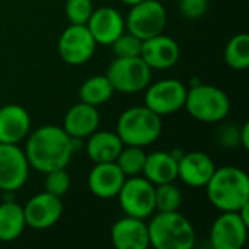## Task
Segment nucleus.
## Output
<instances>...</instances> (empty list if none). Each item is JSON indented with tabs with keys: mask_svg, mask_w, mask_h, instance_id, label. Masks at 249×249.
<instances>
[{
	"mask_svg": "<svg viewBox=\"0 0 249 249\" xmlns=\"http://www.w3.org/2000/svg\"><path fill=\"white\" fill-rule=\"evenodd\" d=\"M101 114L96 107L85 102H77L69 108L64 115L63 130L76 140H86L92 133L99 128Z\"/></svg>",
	"mask_w": 249,
	"mask_h": 249,
	"instance_id": "obj_19",
	"label": "nucleus"
},
{
	"mask_svg": "<svg viewBox=\"0 0 249 249\" xmlns=\"http://www.w3.org/2000/svg\"><path fill=\"white\" fill-rule=\"evenodd\" d=\"M188 88L178 79H160L144 89V105L155 114L172 115L184 108Z\"/></svg>",
	"mask_w": 249,
	"mask_h": 249,
	"instance_id": "obj_9",
	"label": "nucleus"
},
{
	"mask_svg": "<svg viewBox=\"0 0 249 249\" xmlns=\"http://www.w3.org/2000/svg\"><path fill=\"white\" fill-rule=\"evenodd\" d=\"M117 198L125 216L146 220L156 212L155 185L143 175L127 177Z\"/></svg>",
	"mask_w": 249,
	"mask_h": 249,
	"instance_id": "obj_7",
	"label": "nucleus"
},
{
	"mask_svg": "<svg viewBox=\"0 0 249 249\" xmlns=\"http://www.w3.org/2000/svg\"><path fill=\"white\" fill-rule=\"evenodd\" d=\"M142 45H143V39L127 31L111 44L115 57H139L142 51Z\"/></svg>",
	"mask_w": 249,
	"mask_h": 249,
	"instance_id": "obj_30",
	"label": "nucleus"
},
{
	"mask_svg": "<svg viewBox=\"0 0 249 249\" xmlns=\"http://www.w3.org/2000/svg\"><path fill=\"white\" fill-rule=\"evenodd\" d=\"M162 117L146 105H136L124 109L115 125V133L124 146L147 147L156 143L162 134Z\"/></svg>",
	"mask_w": 249,
	"mask_h": 249,
	"instance_id": "obj_4",
	"label": "nucleus"
},
{
	"mask_svg": "<svg viewBox=\"0 0 249 249\" xmlns=\"http://www.w3.org/2000/svg\"><path fill=\"white\" fill-rule=\"evenodd\" d=\"M209 203L222 212H238L249 203V178L238 166L216 168L206 184Z\"/></svg>",
	"mask_w": 249,
	"mask_h": 249,
	"instance_id": "obj_2",
	"label": "nucleus"
},
{
	"mask_svg": "<svg viewBox=\"0 0 249 249\" xmlns=\"http://www.w3.org/2000/svg\"><path fill=\"white\" fill-rule=\"evenodd\" d=\"M23 209V216L26 228L34 231H47L51 229L63 216V201L61 197L53 196L47 191L38 193L31 197Z\"/></svg>",
	"mask_w": 249,
	"mask_h": 249,
	"instance_id": "obj_12",
	"label": "nucleus"
},
{
	"mask_svg": "<svg viewBox=\"0 0 249 249\" xmlns=\"http://www.w3.org/2000/svg\"><path fill=\"white\" fill-rule=\"evenodd\" d=\"M166 23L168 13L159 0H143L133 4L125 16V31L143 41L162 34Z\"/></svg>",
	"mask_w": 249,
	"mask_h": 249,
	"instance_id": "obj_8",
	"label": "nucleus"
},
{
	"mask_svg": "<svg viewBox=\"0 0 249 249\" xmlns=\"http://www.w3.org/2000/svg\"><path fill=\"white\" fill-rule=\"evenodd\" d=\"M182 203V194L175 182L155 185L156 212H177Z\"/></svg>",
	"mask_w": 249,
	"mask_h": 249,
	"instance_id": "obj_27",
	"label": "nucleus"
},
{
	"mask_svg": "<svg viewBox=\"0 0 249 249\" xmlns=\"http://www.w3.org/2000/svg\"><path fill=\"white\" fill-rule=\"evenodd\" d=\"M125 178L115 162L95 163L88 175V188L92 196L101 200L115 198Z\"/></svg>",
	"mask_w": 249,
	"mask_h": 249,
	"instance_id": "obj_17",
	"label": "nucleus"
},
{
	"mask_svg": "<svg viewBox=\"0 0 249 249\" xmlns=\"http://www.w3.org/2000/svg\"><path fill=\"white\" fill-rule=\"evenodd\" d=\"M149 219L150 247L156 249H193L196 247V229L179 210L155 212Z\"/></svg>",
	"mask_w": 249,
	"mask_h": 249,
	"instance_id": "obj_3",
	"label": "nucleus"
},
{
	"mask_svg": "<svg viewBox=\"0 0 249 249\" xmlns=\"http://www.w3.org/2000/svg\"><path fill=\"white\" fill-rule=\"evenodd\" d=\"M86 26L98 45H111L125 32V18L115 7L102 6L93 9Z\"/></svg>",
	"mask_w": 249,
	"mask_h": 249,
	"instance_id": "obj_15",
	"label": "nucleus"
},
{
	"mask_svg": "<svg viewBox=\"0 0 249 249\" xmlns=\"http://www.w3.org/2000/svg\"><path fill=\"white\" fill-rule=\"evenodd\" d=\"M120 1L124 3V4H127V6H133V4H137V3H140L143 0H120Z\"/></svg>",
	"mask_w": 249,
	"mask_h": 249,
	"instance_id": "obj_34",
	"label": "nucleus"
},
{
	"mask_svg": "<svg viewBox=\"0 0 249 249\" xmlns=\"http://www.w3.org/2000/svg\"><path fill=\"white\" fill-rule=\"evenodd\" d=\"M96 47L98 44L86 25L70 23L61 32L57 42L58 55L69 66H83L88 63L93 57Z\"/></svg>",
	"mask_w": 249,
	"mask_h": 249,
	"instance_id": "obj_10",
	"label": "nucleus"
},
{
	"mask_svg": "<svg viewBox=\"0 0 249 249\" xmlns=\"http://www.w3.org/2000/svg\"><path fill=\"white\" fill-rule=\"evenodd\" d=\"M31 131V115L18 104L0 107V143L19 144Z\"/></svg>",
	"mask_w": 249,
	"mask_h": 249,
	"instance_id": "obj_20",
	"label": "nucleus"
},
{
	"mask_svg": "<svg viewBox=\"0 0 249 249\" xmlns=\"http://www.w3.org/2000/svg\"><path fill=\"white\" fill-rule=\"evenodd\" d=\"M23 152L31 169L47 174L67 168L74 153L73 139L60 125H41L29 131Z\"/></svg>",
	"mask_w": 249,
	"mask_h": 249,
	"instance_id": "obj_1",
	"label": "nucleus"
},
{
	"mask_svg": "<svg viewBox=\"0 0 249 249\" xmlns=\"http://www.w3.org/2000/svg\"><path fill=\"white\" fill-rule=\"evenodd\" d=\"M105 76L115 92L133 95L143 92L152 80V69L139 57H115Z\"/></svg>",
	"mask_w": 249,
	"mask_h": 249,
	"instance_id": "obj_6",
	"label": "nucleus"
},
{
	"mask_svg": "<svg viewBox=\"0 0 249 249\" xmlns=\"http://www.w3.org/2000/svg\"><path fill=\"white\" fill-rule=\"evenodd\" d=\"M225 63L238 71L247 70L249 67V35L247 32H241L233 35L223 51Z\"/></svg>",
	"mask_w": 249,
	"mask_h": 249,
	"instance_id": "obj_25",
	"label": "nucleus"
},
{
	"mask_svg": "<svg viewBox=\"0 0 249 249\" xmlns=\"http://www.w3.org/2000/svg\"><path fill=\"white\" fill-rule=\"evenodd\" d=\"M111 242L117 249H147L149 231L143 219L124 216L111 226Z\"/></svg>",
	"mask_w": 249,
	"mask_h": 249,
	"instance_id": "obj_18",
	"label": "nucleus"
},
{
	"mask_svg": "<svg viewBox=\"0 0 249 249\" xmlns=\"http://www.w3.org/2000/svg\"><path fill=\"white\" fill-rule=\"evenodd\" d=\"M147 153L144 152V147L139 146H124L120 152V155L115 159V163L123 171L125 177H136L142 175L144 162H146Z\"/></svg>",
	"mask_w": 249,
	"mask_h": 249,
	"instance_id": "obj_26",
	"label": "nucleus"
},
{
	"mask_svg": "<svg viewBox=\"0 0 249 249\" xmlns=\"http://www.w3.org/2000/svg\"><path fill=\"white\" fill-rule=\"evenodd\" d=\"M142 175L153 185L175 182L178 179V160L166 150L147 153Z\"/></svg>",
	"mask_w": 249,
	"mask_h": 249,
	"instance_id": "obj_21",
	"label": "nucleus"
},
{
	"mask_svg": "<svg viewBox=\"0 0 249 249\" xmlns=\"http://www.w3.org/2000/svg\"><path fill=\"white\" fill-rule=\"evenodd\" d=\"M25 229L26 222L22 206L12 200L0 203V242H15Z\"/></svg>",
	"mask_w": 249,
	"mask_h": 249,
	"instance_id": "obj_23",
	"label": "nucleus"
},
{
	"mask_svg": "<svg viewBox=\"0 0 249 249\" xmlns=\"http://www.w3.org/2000/svg\"><path fill=\"white\" fill-rule=\"evenodd\" d=\"M239 146L245 150H249V123H245L239 128Z\"/></svg>",
	"mask_w": 249,
	"mask_h": 249,
	"instance_id": "obj_33",
	"label": "nucleus"
},
{
	"mask_svg": "<svg viewBox=\"0 0 249 249\" xmlns=\"http://www.w3.org/2000/svg\"><path fill=\"white\" fill-rule=\"evenodd\" d=\"M44 175H45L44 191L57 197H63L67 194V191L70 190V175L66 171V168L54 169Z\"/></svg>",
	"mask_w": 249,
	"mask_h": 249,
	"instance_id": "obj_29",
	"label": "nucleus"
},
{
	"mask_svg": "<svg viewBox=\"0 0 249 249\" xmlns=\"http://www.w3.org/2000/svg\"><path fill=\"white\" fill-rule=\"evenodd\" d=\"M184 108L194 120L214 124L226 120L232 104L229 95L222 88L201 82L188 88Z\"/></svg>",
	"mask_w": 249,
	"mask_h": 249,
	"instance_id": "obj_5",
	"label": "nucleus"
},
{
	"mask_svg": "<svg viewBox=\"0 0 249 249\" xmlns=\"http://www.w3.org/2000/svg\"><path fill=\"white\" fill-rule=\"evenodd\" d=\"M249 226L238 212H222L212 223L209 239L214 249H242L248 239Z\"/></svg>",
	"mask_w": 249,
	"mask_h": 249,
	"instance_id": "obj_13",
	"label": "nucleus"
},
{
	"mask_svg": "<svg viewBox=\"0 0 249 249\" xmlns=\"http://www.w3.org/2000/svg\"><path fill=\"white\" fill-rule=\"evenodd\" d=\"M140 57L152 70H168L179 61L181 48L177 39L162 32L143 41Z\"/></svg>",
	"mask_w": 249,
	"mask_h": 249,
	"instance_id": "obj_14",
	"label": "nucleus"
},
{
	"mask_svg": "<svg viewBox=\"0 0 249 249\" xmlns=\"http://www.w3.org/2000/svg\"><path fill=\"white\" fill-rule=\"evenodd\" d=\"M92 12V0H66L64 13L67 20L73 25H86Z\"/></svg>",
	"mask_w": 249,
	"mask_h": 249,
	"instance_id": "obj_28",
	"label": "nucleus"
},
{
	"mask_svg": "<svg viewBox=\"0 0 249 249\" xmlns=\"http://www.w3.org/2000/svg\"><path fill=\"white\" fill-rule=\"evenodd\" d=\"M31 166L19 144L0 143V191L16 193L28 182Z\"/></svg>",
	"mask_w": 249,
	"mask_h": 249,
	"instance_id": "obj_11",
	"label": "nucleus"
},
{
	"mask_svg": "<svg viewBox=\"0 0 249 249\" xmlns=\"http://www.w3.org/2000/svg\"><path fill=\"white\" fill-rule=\"evenodd\" d=\"M216 171V163L210 155L194 150L184 152L178 160V179L191 188H203Z\"/></svg>",
	"mask_w": 249,
	"mask_h": 249,
	"instance_id": "obj_16",
	"label": "nucleus"
},
{
	"mask_svg": "<svg viewBox=\"0 0 249 249\" xmlns=\"http://www.w3.org/2000/svg\"><path fill=\"white\" fill-rule=\"evenodd\" d=\"M178 9L185 19L197 20L206 15L209 9V0H179Z\"/></svg>",
	"mask_w": 249,
	"mask_h": 249,
	"instance_id": "obj_31",
	"label": "nucleus"
},
{
	"mask_svg": "<svg viewBox=\"0 0 249 249\" xmlns=\"http://www.w3.org/2000/svg\"><path fill=\"white\" fill-rule=\"evenodd\" d=\"M220 143L226 147L239 146V128H235L232 125L223 127V130L220 133Z\"/></svg>",
	"mask_w": 249,
	"mask_h": 249,
	"instance_id": "obj_32",
	"label": "nucleus"
},
{
	"mask_svg": "<svg viewBox=\"0 0 249 249\" xmlns=\"http://www.w3.org/2000/svg\"><path fill=\"white\" fill-rule=\"evenodd\" d=\"M86 140V155L93 163L115 162L117 156L124 147V143L118 134L108 130H96Z\"/></svg>",
	"mask_w": 249,
	"mask_h": 249,
	"instance_id": "obj_22",
	"label": "nucleus"
},
{
	"mask_svg": "<svg viewBox=\"0 0 249 249\" xmlns=\"http://www.w3.org/2000/svg\"><path fill=\"white\" fill-rule=\"evenodd\" d=\"M115 93L112 85L109 83L105 74H96L86 79L79 88V99L80 102L89 104L92 107H101L111 101Z\"/></svg>",
	"mask_w": 249,
	"mask_h": 249,
	"instance_id": "obj_24",
	"label": "nucleus"
}]
</instances>
